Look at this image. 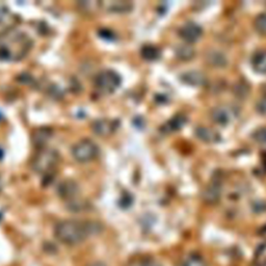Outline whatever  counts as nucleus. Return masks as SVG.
<instances>
[{
  "mask_svg": "<svg viewBox=\"0 0 266 266\" xmlns=\"http://www.w3.org/2000/svg\"><path fill=\"white\" fill-rule=\"evenodd\" d=\"M253 69L259 74H266V51H257L252 57Z\"/></svg>",
  "mask_w": 266,
  "mask_h": 266,
  "instance_id": "14",
  "label": "nucleus"
},
{
  "mask_svg": "<svg viewBox=\"0 0 266 266\" xmlns=\"http://www.w3.org/2000/svg\"><path fill=\"white\" fill-rule=\"evenodd\" d=\"M222 195V186L218 182L211 183L203 192V199L208 204H215Z\"/></svg>",
  "mask_w": 266,
  "mask_h": 266,
  "instance_id": "11",
  "label": "nucleus"
},
{
  "mask_svg": "<svg viewBox=\"0 0 266 266\" xmlns=\"http://www.w3.org/2000/svg\"><path fill=\"white\" fill-rule=\"evenodd\" d=\"M256 109L260 114H266V95L258 100L256 104Z\"/></svg>",
  "mask_w": 266,
  "mask_h": 266,
  "instance_id": "24",
  "label": "nucleus"
},
{
  "mask_svg": "<svg viewBox=\"0 0 266 266\" xmlns=\"http://www.w3.org/2000/svg\"><path fill=\"white\" fill-rule=\"evenodd\" d=\"M180 266H208L206 260L196 253L187 254L180 261Z\"/></svg>",
  "mask_w": 266,
  "mask_h": 266,
  "instance_id": "16",
  "label": "nucleus"
},
{
  "mask_svg": "<svg viewBox=\"0 0 266 266\" xmlns=\"http://www.w3.org/2000/svg\"><path fill=\"white\" fill-rule=\"evenodd\" d=\"M254 27L260 33L266 36V13L260 14L254 21Z\"/></svg>",
  "mask_w": 266,
  "mask_h": 266,
  "instance_id": "21",
  "label": "nucleus"
},
{
  "mask_svg": "<svg viewBox=\"0 0 266 266\" xmlns=\"http://www.w3.org/2000/svg\"><path fill=\"white\" fill-rule=\"evenodd\" d=\"M101 5H104L106 10L111 11V13H118V14H124L129 13L133 8L132 2L129 1H108V2H101Z\"/></svg>",
  "mask_w": 266,
  "mask_h": 266,
  "instance_id": "12",
  "label": "nucleus"
},
{
  "mask_svg": "<svg viewBox=\"0 0 266 266\" xmlns=\"http://www.w3.org/2000/svg\"><path fill=\"white\" fill-rule=\"evenodd\" d=\"M142 56L146 61H157L160 57V51L158 48H156L155 46L152 45H147L142 49Z\"/></svg>",
  "mask_w": 266,
  "mask_h": 266,
  "instance_id": "19",
  "label": "nucleus"
},
{
  "mask_svg": "<svg viewBox=\"0 0 266 266\" xmlns=\"http://www.w3.org/2000/svg\"><path fill=\"white\" fill-rule=\"evenodd\" d=\"M117 127H118V125L115 121L102 119V120H98V121L94 122V124H92V126H91V128H92V131H94L97 135L106 136V135L113 133L114 130L117 129Z\"/></svg>",
  "mask_w": 266,
  "mask_h": 266,
  "instance_id": "8",
  "label": "nucleus"
},
{
  "mask_svg": "<svg viewBox=\"0 0 266 266\" xmlns=\"http://www.w3.org/2000/svg\"><path fill=\"white\" fill-rule=\"evenodd\" d=\"M127 266H163V264L154 258L138 257L132 259Z\"/></svg>",
  "mask_w": 266,
  "mask_h": 266,
  "instance_id": "20",
  "label": "nucleus"
},
{
  "mask_svg": "<svg viewBox=\"0 0 266 266\" xmlns=\"http://www.w3.org/2000/svg\"><path fill=\"white\" fill-rule=\"evenodd\" d=\"M57 191H59V194L61 198L65 200H73L76 198V195L78 194L79 188L77 186V184L73 181H64L62 184L57 188Z\"/></svg>",
  "mask_w": 266,
  "mask_h": 266,
  "instance_id": "9",
  "label": "nucleus"
},
{
  "mask_svg": "<svg viewBox=\"0 0 266 266\" xmlns=\"http://www.w3.org/2000/svg\"><path fill=\"white\" fill-rule=\"evenodd\" d=\"M60 161V155L54 150H41L33 159L34 171L42 175L52 174Z\"/></svg>",
  "mask_w": 266,
  "mask_h": 266,
  "instance_id": "3",
  "label": "nucleus"
},
{
  "mask_svg": "<svg viewBox=\"0 0 266 266\" xmlns=\"http://www.w3.org/2000/svg\"><path fill=\"white\" fill-rule=\"evenodd\" d=\"M237 115L238 110L232 105H221L215 107L211 111V119L215 123L223 126L230 124L235 118H237Z\"/></svg>",
  "mask_w": 266,
  "mask_h": 266,
  "instance_id": "6",
  "label": "nucleus"
},
{
  "mask_svg": "<svg viewBox=\"0 0 266 266\" xmlns=\"http://www.w3.org/2000/svg\"><path fill=\"white\" fill-rule=\"evenodd\" d=\"M102 229V225L97 222L67 219L55 226L54 235L63 245L77 246L89 237L99 234Z\"/></svg>",
  "mask_w": 266,
  "mask_h": 266,
  "instance_id": "1",
  "label": "nucleus"
},
{
  "mask_svg": "<svg viewBox=\"0 0 266 266\" xmlns=\"http://www.w3.org/2000/svg\"><path fill=\"white\" fill-rule=\"evenodd\" d=\"M73 157L79 163H89L99 154L98 146L90 140H83L74 145L72 149Z\"/></svg>",
  "mask_w": 266,
  "mask_h": 266,
  "instance_id": "4",
  "label": "nucleus"
},
{
  "mask_svg": "<svg viewBox=\"0 0 266 266\" xmlns=\"http://www.w3.org/2000/svg\"><path fill=\"white\" fill-rule=\"evenodd\" d=\"M175 52H176V55H177L178 59L181 61H189L195 54L193 47H191L189 44L179 45L178 47L176 48Z\"/></svg>",
  "mask_w": 266,
  "mask_h": 266,
  "instance_id": "17",
  "label": "nucleus"
},
{
  "mask_svg": "<svg viewBox=\"0 0 266 266\" xmlns=\"http://www.w3.org/2000/svg\"><path fill=\"white\" fill-rule=\"evenodd\" d=\"M120 75L112 70H104L95 78V86L102 92H112L121 85Z\"/></svg>",
  "mask_w": 266,
  "mask_h": 266,
  "instance_id": "5",
  "label": "nucleus"
},
{
  "mask_svg": "<svg viewBox=\"0 0 266 266\" xmlns=\"http://www.w3.org/2000/svg\"><path fill=\"white\" fill-rule=\"evenodd\" d=\"M87 266H107L105 263H103L101 261H95V262H91L89 264H88Z\"/></svg>",
  "mask_w": 266,
  "mask_h": 266,
  "instance_id": "25",
  "label": "nucleus"
},
{
  "mask_svg": "<svg viewBox=\"0 0 266 266\" xmlns=\"http://www.w3.org/2000/svg\"><path fill=\"white\" fill-rule=\"evenodd\" d=\"M32 41L26 33L8 28L0 31V61L17 62L28 54Z\"/></svg>",
  "mask_w": 266,
  "mask_h": 266,
  "instance_id": "2",
  "label": "nucleus"
},
{
  "mask_svg": "<svg viewBox=\"0 0 266 266\" xmlns=\"http://www.w3.org/2000/svg\"><path fill=\"white\" fill-rule=\"evenodd\" d=\"M256 261L257 263L264 265L266 264V244L263 245L257 252V255H256Z\"/></svg>",
  "mask_w": 266,
  "mask_h": 266,
  "instance_id": "23",
  "label": "nucleus"
},
{
  "mask_svg": "<svg viewBox=\"0 0 266 266\" xmlns=\"http://www.w3.org/2000/svg\"><path fill=\"white\" fill-rule=\"evenodd\" d=\"M194 133L201 141L208 144H214L221 141V135H219L214 129L208 128V127L200 126L194 130Z\"/></svg>",
  "mask_w": 266,
  "mask_h": 266,
  "instance_id": "10",
  "label": "nucleus"
},
{
  "mask_svg": "<svg viewBox=\"0 0 266 266\" xmlns=\"http://www.w3.org/2000/svg\"><path fill=\"white\" fill-rule=\"evenodd\" d=\"M180 79L184 84L193 87H199L206 83L205 75L199 71H189L186 73H183L181 74Z\"/></svg>",
  "mask_w": 266,
  "mask_h": 266,
  "instance_id": "13",
  "label": "nucleus"
},
{
  "mask_svg": "<svg viewBox=\"0 0 266 266\" xmlns=\"http://www.w3.org/2000/svg\"><path fill=\"white\" fill-rule=\"evenodd\" d=\"M202 28L194 22H187L180 28L179 34L180 37L187 44L198 41L202 36Z\"/></svg>",
  "mask_w": 266,
  "mask_h": 266,
  "instance_id": "7",
  "label": "nucleus"
},
{
  "mask_svg": "<svg viewBox=\"0 0 266 266\" xmlns=\"http://www.w3.org/2000/svg\"><path fill=\"white\" fill-rule=\"evenodd\" d=\"M187 119L182 114H177L174 118H172L165 126V129H167L168 132L170 131H177L180 130L184 125L186 124Z\"/></svg>",
  "mask_w": 266,
  "mask_h": 266,
  "instance_id": "18",
  "label": "nucleus"
},
{
  "mask_svg": "<svg viewBox=\"0 0 266 266\" xmlns=\"http://www.w3.org/2000/svg\"><path fill=\"white\" fill-rule=\"evenodd\" d=\"M254 140H255L257 143L266 145V127H262V128H259L256 130L253 134Z\"/></svg>",
  "mask_w": 266,
  "mask_h": 266,
  "instance_id": "22",
  "label": "nucleus"
},
{
  "mask_svg": "<svg viewBox=\"0 0 266 266\" xmlns=\"http://www.w3.org/2000/svg\"><path fill=\"white\" fill-rule=\"evenodd\" d=\"M206 61L214 68H224L227 65L226 56L222 52L215 50H211L206 54Z\"/></svg>",
  "mask_w": 266,
  "mask_h": 266,
  "instance_id": "15",
  "label": "nucleus"
}]
</instances>
